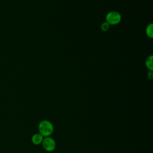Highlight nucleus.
<instances>
[{
    "instance_id": "6e6552de",
    "label": "nucleus",
    "mask_w": 153,
    "mask_h": 153,
    "mask_svg": "<svg viewBox=\"0 0 153 153\" xmlns=\"http://www.w3.org/2000/svg\"><path fill=\"white\" fill-rule=\"evenodd\" d=\"M147 76L149 79H152L153 78V71H149L147 74Z\"/></svg>"
},
{
    "instance_id": "0eeeda50",
    "label": "nucleus",
    "mask_w": 153,
    "mask_h": 153,
    "mask_svg": "<svg viewBox=\"0 0 153 153\" xmlns=\"http://www.w3.org/2000/svg\"><path fill=\"white\" fill-rule=\"evenodd\" d=\"M110 27V25L106 22H104L101 24L100 26V29L103 32H106L109 30Z\"/></svg>"
},
{
    "instance_id": "39448f33",
    "label": "nucleus",
    "mask_w": 153,
    "mask_h": 153,
    "mask_svg": "<svg viewBox=\"0 0 153 153\" xmlns=\"http://www.w3.org/2000/svg\"><path fill=\"white\" fill-rule=\"evenodd\" d=\"M145 66L149 71H153V56L151 54L145 60Z\"/></svg>"
},
{
    "instance_id": "f03ea898",
    "label": "nucleus",
    "mask_w": 153,
    "mask_h": 153,
    "mask_svg": "<svg viewBox=\"0 0 153 153\" xmlns=\"http://www.w3.org/2000/svg\"><path fill=\"white\" fill-rule=\"evenodd\" d=\"M105 20L109 25H116L121 21V15L118 11H111L106 14Z\"/></svg>"
},
{
    "instance_id": "7ed1b4c3",
    "label": "nucleus",
    "mask_w": 153,
    "mask_h": 153,
    "mask_svg": "<svg viewBox=\"0 0 153 153\" xmlns=\"http://www.w3.org/2000/svg\"><path fill=\"white\" fill-rule=\"evenodd\" d=\"M41 144L43 148L47 152H52L54 151L56 147V141L51 136L44 137Z\"/></svg>"
},
{
    "instance_id": "423d86ee",
    "label": "nucleus",
    "mask_w": 153,
    "mask_h": 153,
    "mask_svg": "<svg viewBox=\"0 0 153 153\" xmlns=\"http://www.w3.org/2000/svg\"><path fill=\"white\" fill-rule=\"evenodd\" d=\"M145 33L149 38H152L153 37V24L152 23L148 24L146 26L145 29Z\"/></svg>"
},
{
    "instance_id": "20e7f679",
    "label": "nucleus",
    "mask_w": 153,
    "mask_h": 153,
    "mask_svg": "<svg viewBox=\"0 0 153 153\" xmlns=\"http://www.w3.org/2000/svg\"><path fill=\"white\" fill-rule=\"evenodd\" d=\"M43 139L44 137L39 133H36L33 134L31 137L32 143L35 145H39L41 144Z\"/></svg>"
},
{
    "instance_id": "f257e3e1",
    "label": "nucleus",
    "mask_w": 153,
    "mask_h": 153,
    "mask_svg": "<svg viewBox=\"0 0 153 153\" xmlns=\"http://www.w3.org/2000/svg\"><path fill=\"white\" fill-rule=\"evenodd\" d=\"M38 133L44 137L51 136L54 132V126L53 123L48 120H41L38 126Z\"/></svg>"
}]
</instances>
